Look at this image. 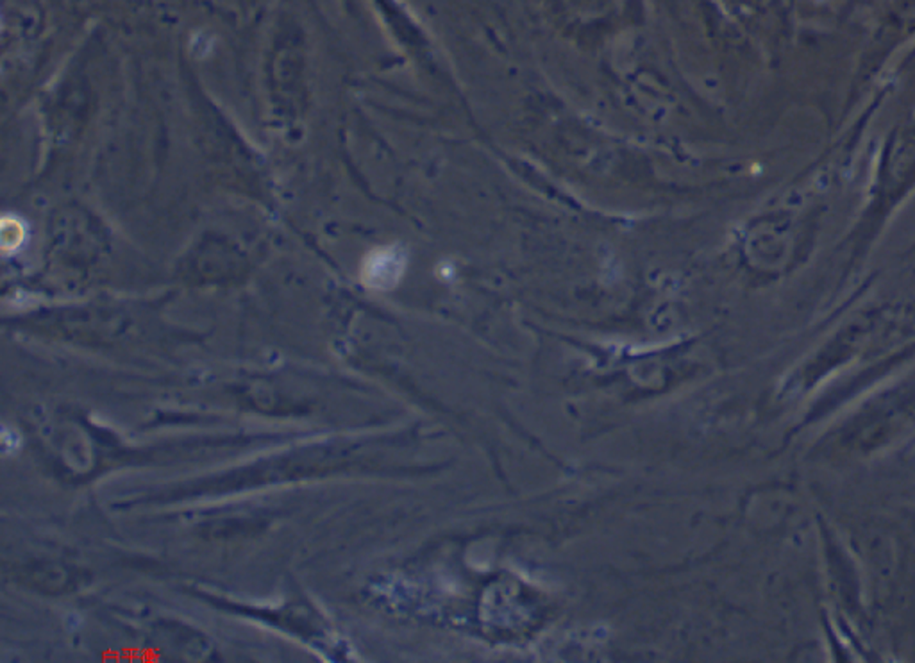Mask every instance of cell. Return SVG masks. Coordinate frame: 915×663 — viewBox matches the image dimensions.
Returning a JSON list of instances; mask_svg holds the SVG:
<instances>
[{
	"label": "cell",
	"instance_id": "3957f363",
	"mask_svg": "<svg viewBox=\"0 0 915 663\" xmlns=\"http://www.w3.org/2000/svg\"><path fill=\"white\" fill-rule=\"evenodd\" d=\"M20 435L14 431V430H9V428H4L2 430V435H0V447H2V454L7 456V454H13L18 450L20 447Z\"/></svg>",
	"mask_w": 915,
	"mask_h": 663
},
{
	"label": "cell",
	"instance_id": "7a4b0ae2",
	"mask_svg": "<svg viewBox=\"0 0 915 663\" xmlns=\"http://www.w3.org/2000/svg\"><path fill=\"white\" fill-rule=\"evenodd\" d=\"M24 236H25V231H24V225L16 219H4V223H2V247L5 252H11V251H16L22 242H24Z\"/></svg>",
	"mask_w": 915,
	"mask_h": 663
},
{
	"label": "cell",
	"instance_id": "6da1fadb",
	"mask_svg": "<svg viewBox=\"0 0 915 663\" xmlns=\"http://www.w3.org/2000/svg\"><path fill=\"white\" fill-rule=\"evenodd\" d=\"M406 256L399 247L372 251L361 267V281L374 290L394 289L405 274Z\"/></svg>",
	"mask_w": 915,
	"mask_h": 663
}]
</instances>
